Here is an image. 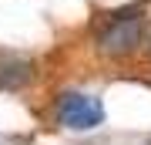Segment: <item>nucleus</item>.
Masks as SVG:
<instances>
[{
	"mask_svg": "<svg viewBox=\"0 0 151 145\" xmlns=\"http://www.w3.org/2000/svg\"><path fill=\"white\" fill-rule=\"evenodd\" d=\"M30 81H34V64L27 58H17V54L0 58V91H17Z\"/></svg>",
	"mask_w": 151,
	"mask_h": 145,
	"instance_id": "3",
	"label": "nucleus"
},
{
	"mask_svg": "<svg viewBox=\"0 0 151 145\" xmlns=\"http://www.w3.org/2000/svg\"><path fill=\"white\" fill-rule=\"evenodd\" d=\"M54 111H57V125H64L70 132H91L104 122L101 98L84 95V91H60Z\"/></svg>",
	"mask_w": 151,
	"mask_h": 145,
	"instance_id": "2",
	"label": "nucleus"
},
{
	"mask_svg": "<svg viewBox=\"0 0 151 145\" xmlns=\"http://www.w3.org/2000/svg\"><path fill=\"white\" fill-rule=\"evenodd\" d=\"M145 37H148L145 10H128V14H118L97 34V51L104 58H128V54L145 47Z\"/></svg>",
	"mask_w": 151,
	"mask_h": 145,
	"instance_id": "1",
	"label": "nucleus"
}]
</instances>
